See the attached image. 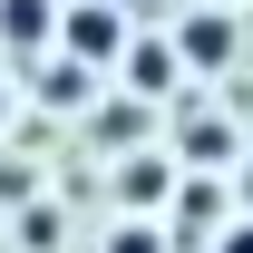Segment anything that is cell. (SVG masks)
<instances>
[{
    "mask_svg": "<svg viewBox=\"0 0 253 253\" xmlns=\"http://www.w3.org/2000/svg\"><path fill=\"white\" fill-rule=\"evenodd\" d=\"M59 49H68L78 68H97V59H126V30H117V10H97V0H88V10H68V20H59Z\"/></svg>",
    "mask_w": 253,
    "mask_h": 253,
    "instance_id": "6da1fadb",
    "label": "cell"
},
{
    "mask_svg": "<svg viewBox=\"0 0 253 253\" xmlns=\"http://www.w3.org/2000/svg\"><path fill=\"white\" fill-rule=\"evenodd\" d=\"M175 195H185V214H175V244H205V234H224V224H234L214 175H195V185H175Z\"/></svg>",
    "mask_w": 253,
    "mask_h": 253,
    "instance_id": "7a4b0ae2",
    "label": "cell"
},
{
    "mask_svg": "<svg viewBox=\"0 0 253 253\" xmlns=\"http://www.w3.org/2000/svg\"><path fill=\"white\" fill-rule=\"evenodd\" d=\"M117 205H136V214L166 205V156H156V146H136V156L117 166Z\"/></svg>",
    "mask_w": 253,
    "mask_h": 253,
    "instance_id": "3957f363",
    "label": "cell"
},
{
    "mask_svg": "<svg viewBox=\"0 0 253 253\" xmlns=\"http://www.w3.org/2000/svg\"><path fill=\"white\" fill-rule=\"evenodd\" d=\"M175 59H185V68H224V59H234V20H224V10H195Z\"/></svg>",
    "mask_w": 253,
    "mask_h": 253,
    "instance_id": "277c9868",
    "label": "cell"
},
{
    "mask_svg": "<svg viewBox=\"0 0 253 253\" xmlns=\"http://www.w3.org/2000/svg\"><path fill=\"white\" fill-rule=\"evenodd\" d=\"M49 30H59L49 0H0V39H10V49H49Z\"/></svg>",
    "mask_w": 253,
    "mask_h": 253,
    "instance_id": "5b68a950",
    "label": "cell"
},
{
    "mask_svg": "<svg viewBox=\"0 0 253 253\" xmlns=\"http://www.w3.org/2000/svg\"><path fill=\"white\" fill-rule=\"evenodd\" d=\"M185 156H205V166H234V126H185Z\"/></svg>",
    "mask_w": 253,
    "mask_h": 253,
    "instance_id": "8992f818",
    "label": "cell"
},
{
    "mask_svg": "<svg viewBox=\"0 0 253 253\" xmlns=\"http://www.w3.org/2000/svg\"><path fill=\"white\" fill-rule=\"evenodd\" d=\"M107 253H166V234L136 214V224H117V234H107Z\"/></svg>",
    "mask_w": 253,
    "mask_h": 253,
    "instance_id": "52a82bcc",
    "label": "cell"
},
{
    "mask_svg": "<svg viewBox=\"0 0 253 253\" xmlns=\"http://www.w3.org/2000/svg\"><path fill=\"white\" fill-rule=\"evenodd\" d=\"M214 253H253V214H234V224H224V234H214Z\"/></svg>",
    "mask_w": 253,
    "mask_h": 253,
    "instance_id": "ba28073f",
    "label": "cell"
},
{
    "mask_svg": "<svg viewBox=\"0 0 253 253\" xmlns=\"http://www.w3.org/2000/svg\"><path fill=\"white\" fill-rule=\"evenodd\" d=\"M0 117H10V88H0Z\"/></svg>",
    "mask_w": 253,
    "mask_h": 253,
    "instance_id": "9c48e42d",
    "label": "cell"
}]
</instances>
